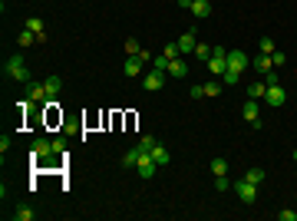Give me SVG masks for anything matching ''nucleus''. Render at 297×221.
<instances>
[{"mask_svg": "<svg viewBox=\"0 0 297 221\" xmlns=\"http://www.w3.org/2000/svg\"><path fill=\"white\" fill-rule=\"evenodd\" d=\"M4 76H7V79H17L20 86H27V83L33 79L30 70H27V56H24V53L7 56V60H4Z\"/></svg>", "mask_w": 297, "mask_h": 221, "instance_id": "obj_1", "label": "nucleus"}, {"mask_svg": "<svg viewBox=\"0 0 297 221\" xmlns=\"http://www.w3.org/2000/svg\"><path fill=\"white\" fill-rule=\"evenodd\" d=\"M205 66H208L211 76L221 79V76H225V70H228V50H225V47H215V53H211V60H208Z\"/></svg>", "mask_w": 297, "mask_h": 221, "instance_id": "obj_2", "label": "nucleus"}, {"mask_svg": "<svg viewBox=\"0 0 297 221\" xmlns=\"http://www.w3.org/2000/svg\"><path fill=\"white\" fill-rule=\"evenodd\" d=\"M165 76H169V73H162V70H156V66H152L148 73H142V89H148V93H159V89L165 86Z\"/></svg>", "mask_w": 297, "mask_h": 221, "instance_id": "obj_3", "label": "nucleus"}, {"mask_svg": "<svg viewBox=\"0 0 297 221\" xmlns=\"http://www.w3.org/2000/svg\"><path fill=\"white\" fill-rule=\"evenodd\" d=\"M287 103V89L281 86V83H267L264 89V106H284Z\"/></svg>", "mask_w": 297, "mask_h": 221, "instance_id": "obj_4", "label": "nucleus"}, {"mask_svg": "<svg viewBox=\"0 0 297 221\" xmlns=\"http://www.w3.org/2000/svg\"><path fill=\"white\" fill-rule=\"evenodd\" d=\"M235 191H238V198H241L244 205H254V201H258V185H251L248 178L235 182Z\"/></svg>", "mask_w": 297, "mask_h": 221, "instance_id": "obj_5", "label": "nucleus"}, {"mask_svg": "<svg viewBox=\"0 0 297 221\" xmlns=\"http://www.w3.org/2000/svg\"><path fill=\"white\" fill-rule=\"evenodd\" d=\"M228 70L238 73V76H244V70H248V56H244V50H228Z\"/></svg>", "mask_w": 297, "mask_h": 221, "instance_id": "obj_6", "label": "nucleus"}, {"mask_svg": "<svg viewBox=\"0 0 297 221\" xmlns=\"http://www.w3.org/2000/svg\"><path fill=\"white\" fill-rule=\"evenodd\" d=\"M122 73H125L129 79H135V76L142 79V73H145V60H142V56H125V63H122Z\"/></svg>", "mask_w": 297, "mask_h": 221, "instance_id": "obj_7", "label": "nucleus"}, {"mask_svg": "<svg viewBox=\"0 0 297 221\" xmlns=\"http://www.w3.org/2000/svg\"><path fill=\"white\" fill-rule=\"evenodd\" d=\"M30 155L37 158V162H40V158H50V155H53V142H50V139H43V135H40V139H33Z\"/></svg>", "mask_w": 297, "mask_h": 221, "instance_id": "obj_8", "label": "nucleus"}, {"mask_svg": "<svg viewBox=\"0 0 297 221\" xmlns=\"http://www.w3.org/2000/svg\"><path fill=\"white\" fill-rule=\"evenodd\" d=\"M24 96L30 99V103H47V89H43V83H33V79L24 86Z\"/></svg>", "mask_w": 297, "mask_h": 221, "instance_id": "obj_9", "label": "nucleus"}, {"mask_svg": "<svg viewBox=\"0 0 297 221\" xmlns=\"http://www.w3.org/2000/svg\"><path fill=\"white\" fill-rule=\"evenodd\" d=\"M175 43H179V53H195V47H198V40H195V27H192L188 33H182V37L175 40Z\"/></svg>", "mask_w": 297, "mask_h": 221, "instance_id": "obj_10", "label": "nucleus"}, {"mask_svg": "<svg viewBox=\"0 0 297 221\" xmlns=\"http://www.w3.org/2000/svg\"><path fill=\"white\" fill-rule=\"evenodd\" d=\"M251 66L261 73V76H267V73H274V63H271V53H258L254 60H251Z\"/></svg>", "mask_w": 297, "mask_h": 221, "instance_id": "obj_11", "label": "nucleus"}, {"mask_svg": "<svg viewBox=\"0 0 297 221\" xmlns=\"http://www.w3.org/2000/svg\"><path fill=\"white\" fill-rule=\"evenodd\" d=\"M135 168H139V175H142V178H152L159 165H156V162H152V155H148V152H145V155L139 158V165H135Z\"/></svg>", "mask_w": 297, "mask_h": 221, "instance_id": "obj_12", "label": "nucleus"}, {"mask_svg": "<svg viewBox=\"0 0 297 221\" xmlns=\"http://www.w3.org/2000/svg\"><path fill=\"white\" fill-rule=\"evenodd\" d=\"M43 89H47V99H56L60 89H63V79L60 76H47V79H43Z\"/></svg>", "mask_w": 297, "mask_h": 221, "instance_id": "obj_13", "label": "nucleus"}, {"mask_svg": "<svg viewBox=\"0 0 297 221\" xmlns=\"http://www.w3.org/2000/svg\"><path fill=\"white\" fill-rule=\"evenodd\" d=\"M192 17L208 20V17H211V4H208V0H192Z\"/></svg>", "mask_w": 297, "mask_h": 221, "instance_id": "obj_14", "label": "nucleus"}, {"mask_svg": "<svg viewBox=\"0 0 297 221\" xmlns=\"http://www.w3.org/2000/svg\"><path fill=\"white\" fill-rule=\"evenodd\" d=\"M169 76H175V79L188 76V63H185V60H182V56H175L172 63H169Z\"/></svg>", "mask_w": 297, "mask_h": 221, "instance_id": "obj_15", "label": "nucleus"}, {"mask_svg": "<svg viewBox=\"0 0 297 221\" xmlns=\"http://www.w3.org/2000/svg\"><path fill=\"white\" fill-rule=\"evenodd\" d=\"M241 112H244V122H251V119H261V99H248Z\"/></svg>", "mask_w": 297, "mask_h": 221, "instance_id": "obj_16", "label": "nucleus"}, {"mask_svg": "<svg viewBox=\"0 0 297 221\" xmlns=\"http://www.w3.org/2000/svg\"><path fill=\"white\" fill-rule=\"evenodd\" d=\"M33 218H37V211H33L27 201H20V205L14 208V221H33Z\"/></svg>", "mask_w": 297, "mask_h": 221, "instance_id": "obj_17", "label": "nucleus"}, {"mask_svg": "<svg viewBox=\"0 0 297 221\" xmlns=\"http://www.w3.org/2000/svg\"><path fill=\"white\" fill-rule=\"evenodd\" d=\"M142 155H145V152H142L139 145H135V149H129V152L122 155V168H135V165H139V158H142Z\"/></svg>", "mask_w": 297, "mask_h": 221, "instance_id": "obj_18", "label": "nucleus"}, {"mask_svg": "<svg viewBox=\"0 0 297 221\" xmlns=\"http://www.w3.org/2000/svg\"><path fill=\"white\" fill-rule=\"evenodd\" d=\"M148 155H152V162H156V165H169V162H172V158H169V149H165L162 142H159L156 149L148 152Z\"/></svg>", "mask_w": 297, "mask_h": 221, "instance_id": "obj_19", "label": "nucleus"}, {"mask_svg": "<svg viewBox=\"0 0 297 221\" xmlns=\"http://www.w3.org/2000/svg\"><path fill=\"white\" fill-rule=\"evenodd\" d=\"M264 89H267V83H261V79L248 83V99H264Z\"/></svg>", "mask_w": 297, "mask_h": 221, "instance_id": "obj_20", "label": "nucleus"}, {"mask_svg": "<svg viewBox=\"0 0 297 221\" xmlns=\"http://www.w3.org/2000/svg\"><path fill=\"white\" fill-rule=\"evenodd\" d=\"M33 43H37V33H33V30H24L20 37H17V47H20V50H30Z\"/></svg>", "mask_w": 297, "mask_h": 221, "instance_id": "obj_21", "label": "nucleus"}, {"mask_svg": "<svg viewBox=\"0 0 297 221\" xmlns=\"http://www.w3.org/2000/svg\"><path fill=\"white\" fill-rule=\"evenodd\" d=\"M244 178H248L251 185H261V182H264V168H261V165L248 168V172H244Z\"/></svg>", "mask_w": 297, "mask_h": 221, "instance_id": "obj_22", "label": "nucleus"}, {"mask_svg": "<svg viewBox=\"0 0 297 221\" xmlns=\"http://www.w3.org/2000/svg\"><path fill=\"white\" fill-rule=\"evenodd\" d=\"M211 53H215V47H208V43H198L195 47V60H202V63H208Z\"/></svg>", "mask_w": 297, "mask_h": 221, "instance_id": "obj_23", "label": "nucleus"}, {"mask_svg": "<svg viewBox=\"0 0 297 221\" xmlns=\"http://www.w3.org/2000/svg\"><path fill=\"white\" fill-rule=\"evenodd\" d=\"M211 175H228V162H225V158H211Z\"/></svg>", "mask_w": 297, "mask_h": 221, "instance_id": "obj_24", "label": "nucleus"}, {"mask_svg": "<svg viewBox=\"0 0 297 221\" xmlns=\"http://www.w3.org/2000/svg\"><path fill=\"white\" fill-rule=\"evenodd\" d=\"M169 63H172V60H169V56H165V53L152 56V66H156V70H162V73H169Z\"/></svg>", "mask_w": 297, "mask_h": 221, "instance_id": "obj_25", "label": "nucleus"}, {"mask_svg": "<svg viewBox=\"0 0 297 221\" xmlns=\"http://www.w3.org/2000/svg\"><path fill=\"white\" fill-rule=\"evenodd\" d=\"M156 145H159V139H156V135H142V139H139V149H142V152H152Z\"/></svg>", "mask_w": 297, "mask_h": 221, "instance_id": "obj_26", "label": "nucleus"}, {"mask_svg": "<svg viewBox=\"0 0 297 221\" xmlns=\"http://www.w3.org/2000/svg\"><path fill=\"white\" fill-rule=\"evenodd\" d=\"M215 188H218V191H228V188H235V182H231L228 175H215Z\"/></svg>", "mask_w": 297, "mask_h": 221, "instance_id": "obj_27", "label": "nucleus"}, {"mask_svg": "<svg viewBox=\"0 0 297 221\" xmlns=\"http://www.w3.org/2000/svg\"><path fill=\"white\" fill-rule=\"evenodd\" d=\"M125 53H129V56H139L142 53V47H139V40H135V37L125 40Z\"/></svg>", "mask_w": 297, "mask_h": 221, "instance_id": "obj_28", "label": "nucleus"}, {"mask_svg": "<svg viewBox=\"0 0 297 221\" xmlns=\"http://www.w3.org/2000/svg\"><path fill=\"white\" fill-rule=\"evenodd\" d=\"M43 20H40V17H30V20H27V30H33V33H43Z\"/></svg>", "mask_w": 297, "mask_h": 221, "instance_id": "obj_29", "label": "nucleus"}, {"mask_svg": "<svg viewBox=\"0 0 297 221\" xmlns=\"http://www.w3.org/2000/svg\"><path fill=\"white\" fill-rule=\"evenodd\" d=\"M205 96H211V99L221 96V83H205Z\"/></svg>", "mask_w": 297, "mask_h": 221, "instance_id": "obj_30", "label": "nucleus"}, {"mask_svg": "<svg viewBox=\"0 0 297 221\" xmlns=\"http://www.w3.org/2000/svg\"><path fill=\"white\" fill-rule=\"evenodd\" d=\"M277 221H297V211H290V208H281V211H277Z\"/></svg>", "mask_w": 297, "mask_h": 221, "instance_id": "obj_31", "label": "nucleus"}, {"mask_svg": "<svg viewBox=\"0 0 297 221\" xmlns=\"http://www.w3.org/2000/svg\"><path fill=\"white\" fill-rule=\"evenodd\" d=\"M258 47H261V53H274V40H271V37H261Z\"/></svg>", "mask_w": 297, "mask_h": 221, "instance_id": "obj_32", "label": "nucleus"}, {"mask_svg": "<svg viewBox=\"0 0 297 221\" xmlns=\"http://www.w3.org/2000/svg\"><path fill=\"white\" fill-rule=\"evenodd\" d=\"M271 63L274 66H284V63H287V53H277V50H274V53H271Z\"/></svg>", "mask_w": 297, "mask_h": 221, "instance_id": "obj_33", "label": "nucleus"}, {"mask_svg": "<svg viewBox=\"0 0 297 221\" xmlns=\"http://www.w3.org/2000/svg\"><path fill=\"white\" fill-rule=\"evenodd\" d=\"M205 96V83H192V99H202Z\"/></svg>", "mask_w": 297, "mask_h": 221, "instance_id": "obj_34", "label": "nucleus"}, {"mask_svg": "<svg viewBox=\"0 0 297 221\" xmlns=\"http://www.w3.org/2000/svg\"><path fill=\"white\" fill-rule=\"evenodd\" d=\"M165 56H169V60H175V56H182V53H179V43H169V47H165Z\"/></svg>", "mask_w": 297, "mask_h": 221, "instance_id": "obj_35", "label": "nucleus"}, {"mask_svg": "<svg viewBox=\"0 0 297 221\" xmlns=\"http://www.w3.org/2000/svg\"><path fill=\"white\" fill-rule=\"evenodd\" d=\"M63 152H66V139H56L53 142V155H63Z\"/></svg>", "mask_w": 297, "mask_h": 221, "instance_id": "obj_36", "label": "nucleus"}, {"mask_svg": "<svg viewBox=\"0 0 297 221\" xmlns=\"http://www.w3.org/2000/svg\"><path fill=\"white\" fill-rule=\"evenodd\" d=\"M10 145H14V142H10V135H0V152H4V155L10 152Z\"/></svg>", "mask_w": 297, "mask_h": 221, "instance_id": "obj_37", "label": "nucleus"}, {"mask_svg": "<svg viewBox=\"0 0 297 221\" xmlns=\"http://www.w3.org/2000/svg\"><path fill=\"white\" fill-rule=\"evenodd\" d=\"M179 7L182 10H192V0H179Z\"/></svg>", "mask_w": 297, "mask_h": 221, "instance_id": "obj_38", "label": "nucleus"}, {"mask_svg": "<svg viewBox=\"0 0 297 221\" xmlns=\"http://www.w3.org/2000/svg\"><path fill=\"white\" fill-rule=\"evenodd\" d=\"M294 162H297V149H294Z\"/></svg>", "mask_w": 297, "mask_h": 221, "instance_id": "obj_39", "label": "nucleus"}]
</instances>
